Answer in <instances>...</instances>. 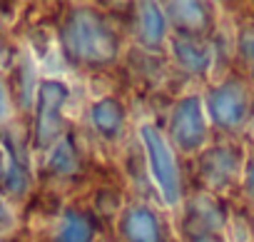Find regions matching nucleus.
<instances>
[{
    "label": "nucleus",
    "mask_w": 254,
    "mask_h": 242,
    "mask_svg": "<svg viewBox=\"0 0 254 242\" xmlns=\"http://www.w3.org/2000/svg\"><path fill=\"white\" fill-rule=\"evenodd\" d=\"M249 177H252V192H254V165H252V175Z\"/></svg>",
    "instance_id": "obj_1"
}]
</instances>
